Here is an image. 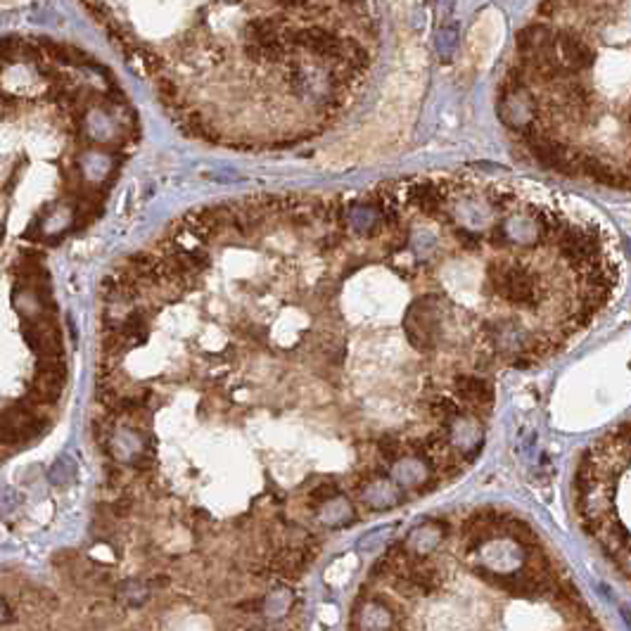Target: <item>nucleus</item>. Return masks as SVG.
<instances>
[{
	"instance_id": "14",
	"label": "nucleus",
	"mask_w": 631,
	"mask_h": 631,
	"mask_svg": "<svg viewBox=\"0 0 631 631\" xmlns=\"http://www.w3.org/2000/svg\"><path fill=\"white\" fill-rule=\"evenodd\" d=\"M5 619H10V608L8 603L0 598V622H5Z\"/></svg>"
},
{
	"instance_id": "10",
	"label": "nucleus",
	"mask_w": 631,
	"mask_h": 631,
	"mask_svg": "<svg viewBox=\"0 0 631 631\" xmlns=\"http://www.w3.org/2000/svg\"><path fill=\"white\" fill-rule=\"evenodd\" d=\"M20 506V493L12 486H0V520L10 517Z\"/></svg>"
},
{
	"instance_id": "5",
	"label": "nucleus",
	"mask_w": 631,
	"mask_h": 631,
	"mask_svg": "<svg viewBox=\"0 0 631 631\" xmlns=\"http://www.w3.org/2000/svg\"><path fill=\"white\" fill-rule=\"evenodd\" d=\"M31 347L36 349L38 354L43 359H58L59 351H62V337H59V327L48 319H41L36 323H31L29 333Z\"/></svg>"
},
{
	"instance_id": "1",
	"label": "nucleus",
	"mask_w": 631,
	"mask_h": 631,
	"mask_svg": "<svg viewBox=\"0 0 631 631\" xmlns=\"http://www.w3.org/2000/svg\"><path fill=\"white\" fill-rule=\"evenodd\" d=\"M485 288L493 295H499L503 302H509L510 306H539L544 302L546 295H539L537 278L527 273V271L517 269V266H509V264H492L486 271Z\"/></svg>"
},
{
	"instance_id": "9",
	"label": "nucleus",
	"mask_w": 631,
	"mask_h": 631,
	"mask_svg": "<svg viewBox=\"0 0 631 631\" xmlns=\"http://www.w3.org/2000/svg\"><path fill=\"white\" fill-rule=\"evenodd\" d=\"M428 411L437 421H451V418H456V415L461 414V406L451 399H435L428 406Z\"/></svg>"
},
{
	"instance_id": "11",
	"label": "nucleus",
	"mask_w": 631,
	"mask_h": 631,
	"mask_svg": "<svg viewBox=\"0 0 631 631\" xmlns=\"http://www.w3.org/2000/svg\"><path fill=\"white\" fill-rule=\"evenodd\" d=\"M377 451H380L383 461H387V465H390L401 456L404 446H401L399 439H394V437H383V439H380V444H377Z\"/></svg>"
},
{
	"instance_id": "6",
	"label": "nucleus",
	"mask_w": 631,
	"mask_h": 631,
	"mask_svg": "<svg viewBox=\"0 0 631 631\" xmlns=\"http://www.w3.org/2000/svg\"><path fill=\"white\" fill-rule=\"evenodd\" d=\"M74 218L76 217H74L72 207H67L65 202L52 204L38 218V233H41V238H59L72 228Z\"/></svg>"
},
{
	"instance_id": "12",
	"label": "nucleus",
	"mask_w": 631,
	"mask_h": 631,
	"mask_svg": "<svg viewBox=\"0 0 631 631\" xmlns=\"http://www.w3.org/2000/svg\"><path fill=\"white\" fill-rule=\"evenodd\" d=\"M337 493H340L337 485H333V482H323V485L313 486L312 493H309V501H313V503H326V501L335 499Z\"/></svg>"
},
{
	"instance_id": "13",
	"label": "nucleus",
	"mask_w": 631,
	"mask_h": 631,
	"mask_svg": "<svg viewBox=\"0 0 631 631\" xmlns=\"http://www.w3.org/2000/svg\"><path fill=\"white\" fill-rule=\"evenodd\" d=\"M458 240H461V245L465 247V249H477V247H482V235H477V233H470V231H456Z\"/></svg>"
},
{
	"instance_id": "4",
	"label": "nucleus",
	"mask_w": 631,
	"mask_h": 631,
	"mask_svg": "<svg viewBox=\"0 0 631 631\" xmlns=\"http://www.w3.org/2000/svg\"><path fill=\"white\" fill-rule=\"evenodd\" d=\"M456 394L458 399L463 401L465 406L475 411V414H482V406L489 408L493 401V390L492 385L482 380L477 375H458L456 377Z\"/></svg>"
},
{
	"instance_id": "2",
	"label": "nucleus",
	"mask_w": 631,
	"mask_h": 631,
	"mask_svg": "<svg viewBox=\"0 0 631 631\" xmlns=\"http://www.w3.org/2000/svg\"><path fill=\"white\" fill-rule=\"evenodd\" d=\"M43 418L36 406H10L0 414V442L24 444L38 435Z\"/></svg>"
},
{
	"instance_id": "3",
	"label": "nucleus",
	"mask_w": 631,
	"mask_h": 631,
	"mask_svg": "<svg viewBox=\"0 0 631 631\" xmlns=\"http://www.w3.org/2000/svg\"><path fill=\"white\" fill-rule=\"evenodd\" d=\"M67 370L65 363L58 359H43V366L38 368L36 383H34V394L41 404H55L62 397L65 390Z\"/></svg>"
},
{
	"instance_id": "7",
	"label": "nucleus",
	"mask_w": 631,
	"mask_h": 631,
	"mask_svg": "<svg viewBox=\"0 0 631 631\" xmlns=\"http://www.w3.org/2000/svg\"><path fill=\"white\" fill-rule=\"evenodd\" d=\"M15 306L20 316H22L27 323H36V320L43 319V297H41L36 285H22V288H17Z\"/></svg>"
},
{
	"instance_id": "8",
	"label": "nucleus",
	"mask_w": 631,
	"mask_h": 631,
	"mask_svg": "<svg viewBox=\"0 0 631 631\" xmlns=\"http://www.w3.org/2000/svg\"><path fill=\"white\" fill-rule=\"evenodd\" d=\"M48 477H51L52 485H72L74 479H76V463L67 456L58 458V461L52 463Z\"/></svg>"
}]
</instances>
